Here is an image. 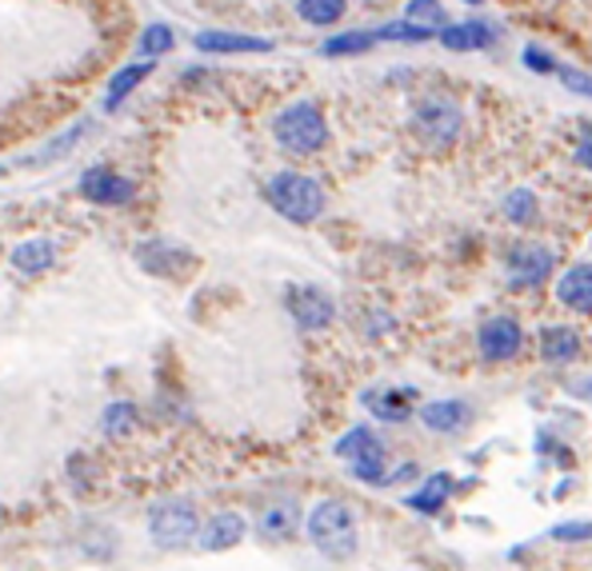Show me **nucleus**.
<instances>
[{"mask_svg":"<svg viewBox=\"0 0 592 571\" xmlns=\"http://www.w3.org/2000/svg\"><path fill=\"white\" fill-rule=\"evenodd\" d=\"M377 40H400V45H417V40H433V32L408 24V20H392V24H380Z\"/></svg>","mask_w":592,"mask_h":571,"instance_id":"nucleus-29","label":"nucleus"},{"mask_svg":"<svg viewBox=\"0 0 592 571\" xmlns=\"http://www.w3.org/2000/svg\"><path fill=\"white\" fill-rule=\"evenodd\" d=\"M136 264L148 272V276H161V280H181L196 268V256L188 253L185 244L173 240H145L136 248Z\"/></svg>","mask_w":592,"mask_h":571,"instance_id":"nucleus-11","label":"nucleus"},{"mask_svg":"<svg viewBox=\"0 0 592 571\" xmlns=\"http://www.w3.org/2000/svg\"><path fill=\"white\" fill-rule=\"evenodd\" d=\"M136 424H140V412H136L133 400H108L105 407H100V436L113 440V444H125L128 436L136 432Z\"/></svg>","mask_w":592,"mask_h":571,"instance_id":"nucleus-22","label":"nucleus"},{"mask_svg":"<svg viewBox=\"0 0 592 571\" xmlns=\"http://www.w3.org/2000/svg\"><path fill=\"white\" fill-rule=\"evenodd\" d=\"M148 72H153V65H148V60H133V65L117 68V72H113V80L105 85V112H117V108L133 97L136 88H140V80H145Z\"/></svg>","mask_w":592,"mask_h":571,"instance_id":"nucleus-23","label":"nucleus"},{"mask_svg":"<svg viewBox=\"0 0 592 571\" xmlns=\"http://www.w3.org/2000/svg\"><path fill=\"white\" fill-rule=\"evenodd\" d=\"M521 60H525V68H533V72H556V60L549 57V52H544L541 45H525Z\"/></svg>","mask_w":592,"mask_h":571,"instance_id":"nucleus-33","label":"nucleus"},{"mask_svg":"<svg viewBox=\"0 0 592 571\" xmlns=\"http://www.w3.org/2000/svg\"><path fill=\"white\" fill-rule=\"evenodd\" d=\"M417 420L437 436H457L473 424V407L465 400H428V404H417Z\"/></svg>","mask_w":592,"mask_h":571,"instance_id":"nucleus-17","label":"nucleus"},{"mask_svg":"<svg viewBox=\"0 0 592 571\" xmlns=\"http://www.w3.org/2000/svg\"><path fill=\"white\" fill-rule=\"evenodd\" d=\"M77 188H80V196H85L88 204H97V208H125V204L136 196L133 176L117 173V168H108V165L85 168Z\"/></svg>","mask_w":592,"mask_h":571,"instance_id":"nucleus-10","label":"nucleus"},{"mask_svg":"<svg viewBox=\"0 0 592 571\" xmlns=\"http://www.w3.org/2000/svg\"><path fill=\"white\" fill-rule=\"evenodd\" d=\"M553 268H556V260H553V253H549L544 244L521 240V244H513V248H508V256H505L508 284H513V288H521V292L549 284V280H553Z\"/></svg>","mask_w":592,"mask_h":571,"instance_id":"nucleus-9","label":"nucleus"},{"mask_svg":"<svg viewBox=\"0 0 592 571\" xmlns=\"http://www.w3.org/2000/svg\"><path fill=\"white\" fill-rule=\"evenodd\" d=\"M264 200L276 216H284L289 224H317L324 216V196L321 180L309 173H297V168H281V173H272L264 180Z\"/></svg>","mask_w":592,"mask_h":571,"instance_id":"nucleus-2","label":"nucleus"},{"mask_svg":"<svg viewBox=\"0 0 592 571\" xmlns=\"http://www.w3.org/2000/svg\"><path fill=\"white\" fill-rule=\"evenodd\" d=\"M556 304L576 316H592V260H576L561 272V280L553 284Z\"/></svg>","mask_w":592,"mask_h":571,"instance_id":"nucleus-14","label":"nucleus"},{"mask_svg":"<svg viewBox=\"0 0 592 571\" xmlns=\"http://www.w3.org/2000/svg\"><path fill=\"white\" fill-rule=\"evenodd\" d=\"M148 543L161 552H185L201 535V515L188 500H156L148 508Z\"/></svg>","mask_w":592,"mask_h":571,"instance_id":"nucleus-6","label":"nucleus"},{"mask_svg":"<svg viewBox=\"0 0 592 571\" xmlns=\"http://www.w3.org/2000/svg\"><path fill=\"white\" fill-rule=\"evenodd\" d=\"M249 540V520L241 512H216L201 523V535H196V548L208 555H221V552H233L241 543Z\"/></svg>","mask_w":592,"mask_h":571,"instance_id":"nucleus-12","label":"nucleus"},{"mask_svg":"<svg viewBox=\"0 0 592 571\" xmlns=\"http://www.w3.org/2000/svg\"><path fill=\"white\" fill-rule=\"evenodd\" d=\"M297 12H301L304 24H317V29H332L344 12H349V0H297Z\"/></svg>","mask_w":592,"mask_h":571,"instance_id":"nucleus-24","label":"nucleus"},{"mask_svg":"<svg viewBox=\"0 0 592 571\" xmlns=\"http://www.w3.org/2000/svg\"><path fill=\"white\" fill-rule=\"evenodd\" d=\"M468 4H481V0H468Z\"/></svg>","mask_w":592,"mask_h":571,"instance_id":"nucleus-36","label":"nucleus"},{"mask_svg":"<svg viewBox=\"0 0 592 571\" xmlns=\"http://www.w3.org/2000/svg\"><path fill=\"white\" fill-rule=\"evenodd\" d=\"M173 45H176L173 24H161V20H156V24H148V29L140 32V45H136V52H140L148 65H153L156 57H168V52H173Z\"/></svg>","mask_w":592,"mask_h":571,"instance_id":"nucleus-27","label":"nucleus"},{"mask_svg":"<svg viewBox=\"0 0 592 571\" xmlns=\"http://www.w3.org/2000/svg\"><path fill=\"white\" fill-rule=\"evenodd\" d=\"M437 37L448 52H476V49H493L496 45V29L488 20H460V24L448 20Z\"/></svg>","mask_w":592,"mask_h":571,"instance_id":"nucleus-19","label":"nucleus"},{"mask_svg":"<svg viewBox=\"0 0 592 571\" xmlns=\"http://www.w3.org/2000/svg\"><path fill=\"white\" fill-rule=\"evenodd\" d=\"M360 404L369 407V416L380 420V424H405V420L417 416V392L413 387H369Z\"/></svg>","mask_w":592,"mask_h":571,"instance_id":"nucleus-13","label":"nucleus"},{"mask_svg":"<svg viewBox=\"0 0 592 571\" xmlns=\"http://www.w3.org/2000/svg\"><path fill=\"white\" fill-rule=\"evenodd\" d=\"M193 49L204 57H241V52H272L269 37H249V32H224V29H208L196 32Z\"/></svg>","mask_w":592,"mask_h":571,"instance_id":"nucleus-16","label":"nucleus"},{"mask_svg":"<svg viewBox=\"0 0 592 571\" xmlns=\"http://www.w3.org/2000/svg\"><path fill=\"white\" fill-rule=\"evenodd\" d=\"M525 348V328H521V319L513 316H488L481 319V328H476V352L485 364H508V360L521 356Z\"/></svg>","mask_w":592,"mask_h":571,"instance_id":"nucleus-8","label":"nucleus"},{"mask_svg":"<svg viewBox=\"0 0 592 571\" xmlns=\"http://www.w3.org/2000/svg\"><path fill=\"white\" fill-rule=\"evenodd\" d=\"M57 240H49V236H29V240H20L17 248H12V268L20 272V276H29V280H37V276H45V272L57 268Z\"/></svg>","mask_w":592,"mask_h":571,"instance_id":"nucleus-18","label":"nucleus"},{"mask_svg":"<svg viewBox=\"0 0 592 571\" xmlns=\"http://www.w3.org/2000/svg\"><path fill=\"white\" fill-rule=\"evenodd\" d=\"M284 308H289L292 324L301 332H324L337 319V304L317 284H289L284 288Z\"/></svg>","mask_w":592,"mask_h":571,"instance_id":"nucleus-7","label":"nucleus"},{"mask_svg":"<svg viewBox=\"0 0 592 571\" xmlns=\"http://www.w3.org/2000/svg\"><path fill=\"white\" fill-rule=\"evenodd\" d=\"M304 528V512L297 500H276V504H269L261 515H256V535L269 543H289L297 540Z\"/></svg>","mask_w":592,"mask_h":571,"instance_id":"nucleus-15","label":"nucleus"},{"mask_svg":"<svg viewBox=\"0 0 592 571\" xmlns=\"http://www.w3.org/2000/svg\"><path fill=\"white\" fill-rule=\"evenodd\" d=\"M536 344H541V360L544 364H553V368H564V364H573V360L581 356V332H573L569 324H549V328H541Z\"/></svg>","mask_w":592,"mask_h":571,"instance_id":"nucleus-20","label":"nucleus"},{"mask_svg":"<svg viewBox=\"0 0 592 571\" xmlns=\"http://www.w3.org/2000/svg\"><path fill=\"white\" fill-rule=\"evenodd\" d=\"M505 216L513 224H533L536 220V196L528 193V188H516V193H508Z\"/></svg>","mask_w":592,"mask_h":571,"instance_id":"nucleus-28","label":"nucleus"},{"mask_svg":"<svg viewBox=\"0 0 592 571\" xmlns=\"http://www.w3.org/2000/svg\"><path fill=\"white\" fill-rule=\"evenodd\" d=\"M553 77L561 80L569 92H576V97L592 100V77H589V72H581V68H573V65H556Z\"/></svg>","mask_w":592,"mask_h":571,"instance_id":"nucleus-30","label":"nucleus"},{"mask_svg":"<svg viewBox=\"0 0 592 571\" xmlns=\"http://www.w3.org/2000/svg\"><path fill=\"white\" fill-rule=\"evenodd\" d=\"M417 472H420L417 464H400V467H392V472H389V480H385V488L405 484V480H417Z\"/></svg>","mask_w":592,"mask_h":571,"instance_id":"nucleus-35","label":"nucleus"},{"mask_svg":"<svg viewBox=\"0 0 592 571\" xmlns=\"http://www.w3.org/2000/svg\"><path fill=\"white\" fill-rule=\"evenodd\" d=\"M332 452H337V460H344L352 480H360V484H369V488H385V480H389V472H392L389 444H385L369 424L349 427V432L337 440Z\"/></svg>","mask_w":592,"mask_h":571,"instance_id":"nucleus-4","label":"nucleus"},{"mask_svg":"<svg viewBox=\"0 0 592 571\" xmlns=\"http://www.w3.org/2000/svg\"><path fill=\"white\" fill-rule=\"evenodd\" d=\"M553 540H556V543H584V540H592V520L556 523V528H553Z\"/></svg>","mask_w":592,"mask_h":571,"instance_id":"nucleus-32","label":"nucleus"},{"mask_svg":"<svg viewBox=\"0 0 592 571\" xmlns=\"http://www.w3.org/2000/svg\"><path fill=\"white\" fill-rule=\"evenodd\" d=\"M448 495H453V475L433 472V475H425V484H420L417 492L405 495V508L417 515H437L440 508L448 504Z\"/></svg>","mask_w":592,"mask_h":571,"instance_id":"nucleus-21","label":"nucleus"},{"mask_svg":"<svg viewBox=\"0 0 592 571\" xmlns=\"http://www.w3.org/2000/svg\"><path fill=\"white\" fill-rule=\"evenodd\" d=\"M405 20H408V24H417V29L433 32V37H437V32L448 24L445 4H440V0H408V4H405Z\"/></svg>","mask_w":592,"mask_h":571,"instance_id":"nucleus-25","label":"nucleus"},{"mask_svg":"<svg viewBox=\"0 0 592 571\" xmlns=\"http://www.w3.org/2000/svg\"><path fill=\"white\" fill-rule=\"evenodd\" d=\"M88 128H93V125H88V120H77V125L68 128L65 136H57V140H52V145L45 148V160H52V156H65L72 145H80V140H85V136H88Z\"/></svg>","mask_w":592,"mask_h":571,"instance_id":"nucleus-31","label":"nucleus"},{"mask_svg":"<svg viewBox=\"0 0 592 571\" xmlns=\"http://www.w3.org/2000/svg\"><path fill=\"white\" fill-rule=\"evenodd\" d=\"M460 132H465V112L457 100L448 97H420L413 108V136L428 152H448L457 148Z\"/></svg>","mask_w":592,"mask_h":571,"instance_id":"nucleus-5","label":"nucleus"},{"mask_svg":"<svg viewBox=\"0 0 592 571\" xmlns=\"http://www.w3.org/2000/svg\"><path fill=\"white\" fill-rule=\"evenodd\" d=\"M377 45V32H337L321 45V57H360Z\"/></svg>","mask_w":592,"mask_h":571,"instance_id":"nucleus-26","label":"nucleus"},{"mask_svg":"<svg viewBox=\"0 0 592 571\" xmlns=\"http://www.w3.org/2000/svg\"><path fill=\"white\" fill-rule=\"evenodd\" d=\"M304 540L329 563H349L360 552V520L344 500L329 495L304 512Z\"/></svg>","mask_w":592,"mask_h":571,"instance_id":"nucleus-1","label":"nucleus"},{"mask_svg":"<svg viewBox=\"0 0 592 571\" xmlns=\"http://www.w3.org/2000/svg\"><path fill=\"white\" fill-rule=\"evenodd\" d=\"M272 140L284 156H297V160H309L329 145V120H324L321 105L312 100H292L284 105L276 117H272Z\"/></svg>","mask_w":592,"mask_h":571,"instance_id":"nucleus-3","label":"nucleus"},{"mask_svg":"<svg viewBox=\"0 0 592 571\" xmlns=\"http://www.w3.org/2000/svg\"><path fill=\"white\" fill-rule=\"evenodd\" d=\"M573 160L584 168V173H592V128H584L581 132V140H576V148H573Z\"/></svg>","mask_w":592,"mask_h":571,"instance_id":"nucleus-34","label":"nucleus"}]
</instances>
